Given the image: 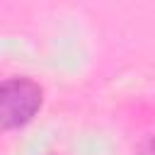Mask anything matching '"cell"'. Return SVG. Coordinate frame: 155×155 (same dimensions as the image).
<instances>
[{
  "label": "cell",
  "mask_w": 155,
  "mask_h": 155,
  "mask_svg": "<svg viewBox=\"0 0 155 155\" xmlns=\"http://www.w3.org/2000/svg\"><path fill=\"white\" fill-rule=\"evenodd\" d=\"M44 90L29 78H12L0 82V128H19L41 109Z\"/></svg>",
  "instance_id": "1"
}]
</instances>
